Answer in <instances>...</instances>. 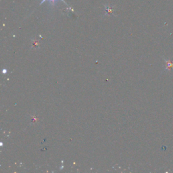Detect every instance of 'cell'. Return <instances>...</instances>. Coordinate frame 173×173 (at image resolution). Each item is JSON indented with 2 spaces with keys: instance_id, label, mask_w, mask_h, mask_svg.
<instances>
[{
  "instance_id": "1",
  "label": "cell",
  "mask_w": 173,
  "mask_h": 173,
  "mask_svg": "<svg viewBox=\"0 0 173 173\" xmlns=\"http://www.w3.org/2000/svg\"><path fill=\"white\" fill-rule=\"evenodd\" d=\"M50 1V2H51V3H52V4H53V5H55V3H56L57 2V1H58V0H42V1H41V2L40 3V5H41L42 3H43L45 2V1ZM61 1H63V2L64 3H65V4L67 5V3H66L65 2V1H64V0H61Z\"/></svg>"
}]
</instances>
